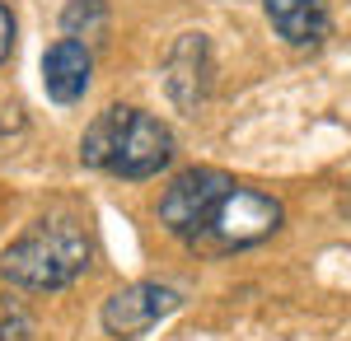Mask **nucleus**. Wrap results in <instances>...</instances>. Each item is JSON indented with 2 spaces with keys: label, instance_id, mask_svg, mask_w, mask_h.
Here are the masks:
<instances>
[{
  "label": "nucleus",
  "instance_id": "f257e3e1",
  "mask_svg": "<svg viewBox=\"0 0 351 341\" xmlns=\"http://www.w3.org/2000/svg\"><path fill=\"white\" fill-rule=\"evenodd\" d=\"M286 210L276 197L234 183L220 168H188L160 197V225L192 253H239L281 229Z\"/></svg>",
  "mask_w": 351,
  "mask_h": 341
},
{
  "label": "nucleus",
  "instance_id": "f03ea898",
  "mask_svg": "<svg viewBox=\"0 0 351 341\" xmlns=\"http://www.w3.org/2000/svg\"><path fill=\"white\" fill-rule=\"evenodd\" d=\"M173 159V136L160 117L141 108H104L80 136V164L108 178H155Z\"/></svg>",
  "mask_w": 351,
  "mask_h": 341
},
{
  "label": "nucleus",
  "instance_id": "7ed1b4c3",
  "mask_svg": "<svg viewBox=\"0 0 351 341\" xmlns=\"http://www.w3.org/2000/svg\"><path fill=\"white\" fill-rule=\"evenodd\" d=\"M0 271L10 286L24 290H61L89 271V238L66 215H43L14 238L0 257Z\"/></svg>",
  "mask_w": 351,
  "mask_h": 341
},
{
  "label": "nucleus",
  "instance_id": "20e7f679",
  "mask_svg": "<svg viewBox=\"0 0 351 341\" xmlns=\"http://www.w3.org/2000/svg\"><path fill=\"white\" fill-rule=\"evenodd\" d=\"M183 304V294L173 286H160V281H136V286H122L117 294L104 299V332L108 337H136V332H150L160 318H169Z\"/></svg>",
  "mask_w": 351,
  "mask_h": 341
},
{
  "label": "nucleus",
  "instance_id": "39448f33",
  "mask_svg": "<svg viewBox=\"0 0 351 341\" xmlns=\"http://www.w3.org/2000/svg\"><path fill=\"white\" fill-rule=\"evenodd\" d=\"M164 89L178 108H197L211 94V47L206 33H183L164 56Z\"/></svg>",
  "mask_w": 351,
  "mask_h": 341
},
{
  "label": "nucleus",
  "instance_id": "423d86ee",
  "mask_svg": "<svg viewBox=\"0 0 351 341\" xmlns=\"http://www.w3.org/2000/svg\"><path fill=\"white\" fill-rule=\"evenodd\" d=\"M94 75V52L80 38H56L43 52V89L52 103H80Z\"/></svg>",
  "mask_w": 351,
  "mask_h": 341
},
{
  "label": "nucleus",
  "instance_id": "0eeeda50",
  "mask_svg": "<svg viewBox=\"0 0 351 341\" xmlns=\"http://www.w3.org/2000/svg\"><path fill=\"white\" fill-rule=\"evenodd\" d=\"M263 14L291 47H319L332 28L324 0H263Z\"/></svg>",
  "mask_w": 351,
  "mask_h": 341
},
{
  "label": "nucleus",
  "instance_id": "6e6552de",
  "mask_svg": "<svg viewBox=\"0 0 351 341\" xmlns=\"http://www.w3.org/2000/svg\"><path fill=\"white\" fill-rule=\"evenodd\" d=\"M66 38H99L108 28V0H71L61 10Z\"/></svg>",
  "mask_w": 351,
  "mask_h": 341
},
{
  "label": "nucleus",
  "instance_id": "1a4fd4ad",
  "mask_svg": "<svg viewBox=\"0 0 351 341\" xmlns=\"http://www.w3.org/2000/svg\"><path fill=\"white\" fill-rule=\"evenodd\" d=\"M33 332V318L19 299H10V294H0V341H28Z\"/></svg>",
  "mask_w": 351,
  "mask_h": 341
},
{
  "label": "nucleus",
  "instance_id": "9d476101",
  "mask_svg": "<svg viewBox=\"0 0 351 341\" xmlns=\"http://www.w3.org/2000/svg\"><path fill=\"white\" fill-rule=\"evenodd\" d=\"M10 52H14V10L0 0V66L10 61Z\"/></svg>",
  "mask_w": 351,
  "mask_h": 341
}]
</instances>
